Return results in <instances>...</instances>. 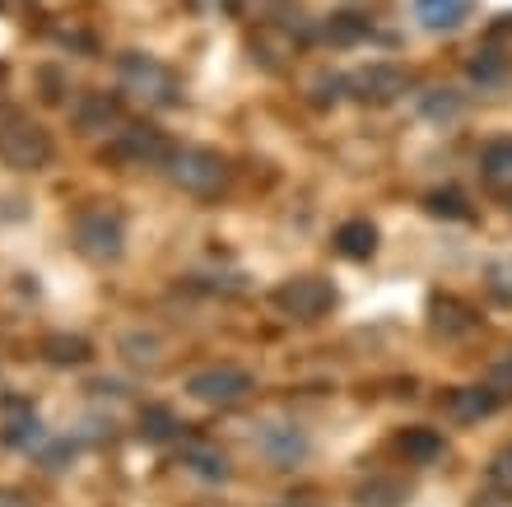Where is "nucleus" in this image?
<instances>
[{
  "instance_id": "1",
  "label": "nucleus",
  "mask_w": 512,
  "mask_h": 507,
  "mask_svg": "<svg viewBox=\"0 0 512 507\" xmlns=\"http://www.w3.org/2000/svg\"><path fill=\"white\" fill-rule=\"evenodd\" d=\"M117 89H122L126 98H135V103H145V107H177L182 103V84H177V75L163 66L159 56H149V52L117 56Z\"/></svg>"
},
{
  "instance_id": "2",
  "label": "nucleus",
  "mask_w": 512,
  "mask_h": 507,
  "mask_svg": "<svg viewBox=\"0 0 512 507\" xmlns=\"http://www.w3.org/2000/svg\"><path fill=\"white\" fill-rule=\"evenodd\" d=\"M70 238H75V252H80L84 261H94V266H112V261H122V252H126V224L112 205H89V210H80L75 224H70Z\"/></svg>"
},
{
  "instance_id": "3",
  "label": "nucleus",
  "mask_w": 512,
  "mask_h": 507,
  "mask_svg": "<svg viewBox=\"0 0 512 507\" xmlns=\"http://www.w3.org/2000/svg\"><path fill=\"white\" fill-rule=\"evenodd\" d=\"M163 168L187 196H201V201H210V196L229 187V163L219 159L215 149H173Z\"/></svg>"
},
{
  "instance_id": "4",
  "label": "nucleus",
  "mask_w": 512,
  "mask_h": 507,
  "mask_svg": "<svg viewBox=\"0 0 512 507\" xmlns=\"http://www.w3.org/2000/svg\"><path fill=\"white\" fill-rule=\"evenodd\" d=\"M0 163L19 168V173H38L52 163V135L28 117L0 121Z\"/></svg>"
},
{
  "instance_id": "5",
  "label": "nucleus",
  "mask_w": 512,
  "mask_h": 507,
  "mask_svg": "<svg viewBox=\"0 0 512 507\" xmlns=\"http://www.w3.org/2000/svg\"><path fill=\"white\" fill-rule=\"evenodd\" d=\"M275 307H280L284 317L317 321L336 307V289H331V280H322V275H294V280H284L280 289H275Z\"/></svg>"
},
{
  "instance_id": "6",
  "label": "nucleus",
  "mask_w": 512,
  "mask_h": 507,
  "mask_svg": "<svg viewBox=\"0 0 512 507\" xmlns=\"http://www.w3.org/2000/svg\"><path fill=\"white\" fill-rule=\"evenodd\" d=\"M252 391V373L238 363H219V368H201L187 377V396L196 405H238Z\"/></svg>"
},
{
  "instance_id": "7",
  "label": "nucleus",
  "mask_w": 512,
  "mask_h": 507,
  "mask_svg": "<svg viewBox=\"0 0 512 507\" xmlns=\"http://www.w3.org/2000/svg\"><path fill=\"white\" fill-rule=\"evenodd\" d=\"M168 154H173V145L154 126H126L108 145V159L126 163V168H154V163H168Z\"/></svg>"
},
{
  "instance_id": "8",
  "label": "nucleus",
  "mask_w": 512,
  "mask_h": 507,
  "mask_svg": "<svg viewBox=\"0 0 512 507\" xmlns=\"http://www.w3.org/2000/svg\"><path fill=\"white\" fill-rule=\"evenodd\" d=\"M354 98H364V103L382 107V103H396V98L410 89V70L405 66H391V61H373V66L354 70L350 80H345Z\"/></svg>"
},
{
  "instance_id": "9",
  "label": "nucleus",
  "mask_w": 512,
  "mask_h": 507,
  "mask_svg": "<svg viewBox=\"0 0 512 507\" xmlns=\"http://www.w3.org/2000/svg\"><path fill=\"white\" fill-rule=\"evenodd\" d=\"M0 442L14 447V452H38L47 442V428H42L33 401H24V396H5L0 401Z\"/></svg>"
},
{
  "instance_id": "10",
  "label": "nucleus",
  "mask_w": 512,
  "mask_h": 507,
  "mask_svg": "<svg viewBox=\"0 0 512 507\" xmlns=\"http://www.w3.org/2000/svg\"><path fill=\"white\" fill-rule=\"evenodd\" d=\"M70 121L80 126L84 135H108L112 126H122V98L117 94H80L70 107Z\"/></svg>"
},
{
  "instance_id": "11",
  "label": "nucleus",
  "mask_w": 512,
  "mask_h": 507,
  "mask_svg": "<svg viewBox=\"0 0 512 507\" xmlns=\"http://www.w3.org/2000/svg\"><path fill=\"white\" fill-rule=\"evenodd\" d=\"M256 447H261V456H266L270 466H298V461L308 456V438H303L298 428H289V424H270V428H261Z\"/></svg>"
},
{
  "instance_id": "12",
  "label": "nucleus",
  "mask_w": 512,
  "mask_h": 507,
  "mask_svg": "<svg viewBox=\"0 0 512 507\" xmlns=\"http://www.w3.org/2000/svg\"><path fill=\"white\" fill-rule=\"evenodd\" d=\"M182 470L201 484H224L229 480V456L219 452L215 442H187L182 447Z\"/></svg>"
},
{
  "instance_id": "13",
  "label": "nucleus",
  "mask_w": 512,
  "mask_h": 507,
  "mask_svg": "<svg viewBox=\"0 0 512 507\" xmlns=\"http://www.w3.org/2000/svg\"><path fill=\"white\" fill-rule=\"evenodd\" d=\"M396 452L405 456V466H433V461H443L447 442L438 428H405L396 438Z\"/></svg>"
},
{
  "instance_id": "14",
  "label": "nucleus",
  "mask_w": 512,
  "mask_h": 507,
  "mask_svg": "<svg viewBox=\"0 0 512 507\" xmlns=\"http://www.w3.org/2000/svg\"><path fill=\"white\" fill-rule=\"evenodd\" d=\"M447 410H452V419H461V424H480V419H489V414L499 410V391L494 387H457L447 396Z\"/></svg>"
},
{
  "instance_id": "15",
  "label": "nucleus",
  "mask_w": 512,
  "mask_h": 507,
  "mask_svg": "<svg viewBox=\"0 0 512 507\" xmlns=\"http://www.w3.org/2000/svg\"><path fill=\"white\" fill-rule=\"evenodd\" d=\"M42 359L56 363V368H80V363L94 359V345H89L84 335L52 331V335H42Z\"/></svg>"
},
{
  "instance_id": "16",
  "label": "nucleus",
  "mask_w": 512,
  "mask_h": 507,
  "mask_svg": "<svg viewBox=\"0 0 512 507\" xmlns=\"http://www.w3.org/2000/svg\"><path fill=\"white\" fill-rule=\"evenodd\" d=\"M471 14V0H415V19L429 33H452Z\"/></svg>"
},
{
  "instance_id": "17",
  "label": "nucleus",
  "mask_w": 512,
  "mask_h": 507,
  "mask_svg": "<svg viewBox=\"0 0 512 507\" xmlns=\"http://www.w3.org/2000/svg\"><path fill=\"white\" fill-rule=\"evenodd\" d=\"M336 252L345 261H368V256L378 252V228L368 224V219H345L336 228Z\"/></svg>"
},
{
  "instance_id": "18",
  "label": "nucleus",
  "mask_w": 512,
  "mask_h": 507,
  "mask_svg": "<svg viewBox=\"0 0 512 507\" xmlns=\"http://www.w3.org/2000/svg\"><path fill=\"white\" fill-rule=\"evenodd\" d=\"M433 331L443 335V340H457V335H471L475 331V312L457 298H433Z\"/></svg>"
},
{
  "instance_id": "19",
  "label": "nucleus",
  "mask_w": 512,
  "mask_h": 507,
  "mask_svg": "<svg viewBox=\"0 0 512 507\" xmlns=\"http://www.w3.org/2000/svg\"><path fill=\"white\" fill-rule=\"evenodd\" d=\"M177 433H182V419H177L168 405H145V410H140V438L145 442L163 447V442H173Z\"/></svg>"
},
{
  "instance_id": "20",
  "label": "nucleus",
  "mask_w": 512,
  "mask_h": 507,
  "mask_svg": "<svg viewBox=\"0 0 512 507\" xmlns=\"http://www.w3.org/2000/svg\"><path fill=\"white\" fill-rule=\"evenodd\" d=\"M466 75H471L480 89H499V84L508 80V56H503L499 47H485V52H475L471 61H466Z\"/></svg>"
},
{
  "instance_id": "21",
  "label": "nucleus",
  "mask_w": 512,
  "mask_h": 507,
  "mask_svg": "<svg viewBox=\"0 0 512 507\" xmlns=\"http://www.w3.org/2000/svg\"><path fill=\"white\" fill-rule=\"evenodd\" d=\"M419 117L424 121H457L461 94H452V89H429V94H419Z\"/></svg>"
},
{
  "instance_id": "22",
  "label": "nucleus",
  "mask_w": 512,
  "mask_h": 507,
  "mask_svg": "<svg viewBox=\"0 0 512 507\" xmlns=\"http://www.w3.org/2000/svg\"><path fill=\"white\" fill-rule=\"evenodd\" d=\"M322 33L336 42V47H354V42L368 38V19H359V14H331L322 24Z\"/></svg>"
},
{
  "instance_id": "23",
  "label": "nucleus",
  "mask_w": 512,
  "mask_h": 507,
  "mask_svg": "<svg viewBox=\"0 0 512 507\" xmlns=\"http://www.w3.org/2000/svg\"><path fill=\"white\" fill-rule=\"evenodd\" d=\"M480 168H485V177H494V182L512 177V135H499V140H489V145L480 149Z\"/></svg>"
},
{
  "instance_id": "24",
  "label": "nucleus",
  "mask_w": 512,
  "mask_h": 507,
  "mask_svg": "<svg viewBox=\"0 0 512 507\" xmlns=\"http://www.w3.org/2000/svg\"><path fill=\"white\" fill-rule=\"evenodd\" d=\"M424 210H429L433 219H471V205H466L461 191H433L429 201H424Z\"/></svg>"
},
{
  "instance_id": "25",
  "label": "nucleus",
  "mask_w": 512,
  "mask_h": 507,
  "mask_svg": "<svg viewBox=\"0 0 512 507\" xmlns=\"http://www.w3.org/2000/svg\"><path fill=\"white\" fill-rule=\"evenodd\" d=\"M485 289H489V298H494V303L512 307V256H508V261H494V266H489Z\"/></svg>"
},
{
  "instance_id": "26",
  "label": "nucleus",
  "mask_w": 512,
  "mask_h": 507,
  "mask_svg": "<svg viewBox=\"0 0 512 507\" xmlns=\"http://www.w3.org/2000/svg\"><path fill=\"white\" fill-rule=\"evenodd\" d=\"M122 349H126V359L131 363H159V354H154L159 340H154V335H126Z\"/></svg>"
},
{
  "instance_id": "27",
  "label": "nucleus",
  "mask_w": 512,
  "mask_h": 507,
  "mask_svg": "<svg viewBox=\"0 0 512 507\" xmlns=\"http://www.w3.org/2000/svg\"><path fill=\"white\" fill-rule=\"evenodd\" d=\"M401 489H396V484H368L364 494H359V507H396L401 503Z\"/></svg>"
},
{
  "instance_id": "28",
  "label": "nucleus",
  "mask_w": 512,
  "mask_h": 507,
  "mask_svg": "<svg viewBox=\"0 0 512 507\" xmlns=\"http://www.w3.org/2000/svg\"><path fill=\"white\" fill-rule=\"evenodd\" d=\"M75 452H80V442H52V447H47V452H42V466L47 470H61L66 466V461H75Z\"/></svg>"
},
{
  "instance_id": "29",
  "label": "nucleus",
  "mask_w": 512,
  "mask_h": 507,
  "mask_svg": "<svg viewBox=\"0 0 512 507\" xmlns=\"http://www.w3.org/2000/svg\"><path fill=\"white\" fill-rule=\"evenodd\" d=\"M489 480L499 484V489H512V447H503V452L489 461Z\"/></svg>"
},
{
  "instance_id": "30",
  "label": "nucleus",
  "mask_w": 512,
  "mask_h": 507,
  "mask_svg": "<svg viewBox=\"0 0 512 507\" xmlns=\"http://www.w3.org/2000/svg\"><path fill=\"white\" fill-rule=\"evenodd\" d=\"M489 387L499 391V396H512V354H503V359L489 368Z\"/></svg>"
},
{
  "instance_id": "31",
  "label": "nucleus",
  "mask_w": 512,
  "mask_h": 507,
  "mask_svg": "<svg viewBox=\"0 0 512 507\" xmlns=\"http://www.w3.org/2000/svg\"><path fill=\"white\" fill-rule=\"evenodd\" d=\"M56 42H61V47H80V52H94V38H89V33H75V28H61Z\"/></svg>"
},
{
  "instance_id": "32",
  "label": "nucleus",
  "mask_w": 512,
  "mask_h": 507,
  "mask_svg": "<svg viewBox=\"0 0 512 507\" xmlns=\"http://www.w3.org/2000/svg\"><path fill=\"white\" fill-rule=\"evenodd\" d=\"M0 507H33V498L24 489H0Z\"/></svg>"
},
{
  "instance_id": "33",
  "label": "nucleus",
  "mask_w": 512,
  "mask_h": 507,
  "mask_svg": "<svg viewBox=\"0 0 512 507\" xmlns=\"http://www.w3.org/2000/svg\"><path fill=\"white\" fill-rule=\"evenodd\" d=\"M224 5H233V0H187V10H196V14H219Z\"/></svg>"
},
{
  "instance_id": "34",
  "label": "nucleus",
  "mask_w": 512,
  "mask_h": 507,
  "mask_svg": "<svg viewBox=\"0 0 512 507\" xmlns=\"http://www.w3.org/2000/svg\"><path fill=\"white\" fill-rule=\"evenodd\" d=\"M475 507H512V503H508V498H480Z\"/></svg>"
},
{
  "instance_id": "35",
  "label": "nucleus",
  "mask_w": 512,
  "mask_h": 507,
  "mask_svg": "<svg viewBox=\"0 0 512 507\" xmlns=\"http://www.w3.org/2000/svg\"><path fill=\"white\" fill-rule=\"evenodd\" d=\"M275 507H308V503H275Z\"/></svg>"
},
{
  "instance_id": "36",
  "label": "nucleus",
  "mask_w": 512,
  "mask_h": 507,
  "mask_svg": "<svg viewBox=\"0 0 512 507\" xmlns=\"http://www.w3.org/2000/svg\"><path fill=\"white\" fill-rule=\"evenodd\" d=\"M0 89H5V66H0Z\"/></svg>"
}]
</instances>
